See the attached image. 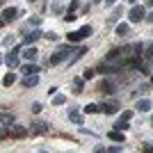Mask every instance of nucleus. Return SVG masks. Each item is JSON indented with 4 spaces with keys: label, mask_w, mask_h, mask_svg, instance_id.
Wrapping results in <instances>:
<instances>
[{
    "label": "nucleus",
    "mask_w": 153,
    "mask_h": 153,
    "mask_svg": "<svg viewBox=\"0 0 153 153\" xmlns=\"http://www.w3.org/2000/svg\"><path fill=\"white\" fill-rule=\"evenodd\" d=\"M7 137H14V140H23V137H27V130L23 126H14L9 133H7Z\"/></svg>",
    "instance_id": "obj_5"
},
{
    "label": "nucleus",
    "mask_w": 153,
    "mask_h": 153,
    "mask_svg": "<svg viewBox=\"0 0 153 153\" xmlns=\"http://www.w3.org/2000/svg\"><path fill=\"white\" fill-rule=\"evenodd\" d=\"M151 5H153V0H151Z\"/></svg>",
    "instance_id": "obj_40"
},
{
    "label": "nucleus",
    "mask_w": 153,
    "mask_h": 153,
    "mask_svg": "<svg viewBox=\"0 0 153 153\" xmlns=\"http://www.w3.org/2000/svg\"><path fill=\"white\" fill-rule=\"evenodd\" d=\"M91 34V25H85V27H80V30H76V32H69V41L71 44H78V41H82V39H87Z\"/></svg>",
    "instance_id": "obj_2"
},
{
    "label": "nucleus",
    "mask_w": 153,
    "mask_h": 153,
    "mask_svg": "<svg viewBox=\"0 0 153 153\" xmlns=\"http://www.w3.org/2000/svg\"><path fill=\"white\" fill-rule=\"evenodd\" d=\"M71 51H73L71 46H59L57 51H55V53H53V55H51V64H53V66H55V64L64 62V59H66V57H69V55H71Z\"/></svg>",
    "instance_id": "obj_1"
},
{
    "label": "nucleus",
    "mask_w": 153,
    "mask_h": 153,
    "mask_svg": "<svg viewBox=\"0 0 153 153\" xmlns=\"http://www.w3.org/2000/svg\"><path fill=\"white\" fill-rule=\"evenodd\" d=\"M101 89H103V91H114V85H112V82H103Z\"/></svg>",
    "instance_id": "obj_25"
},
{
    "label": "nucleus",
    "mask_w": 153,
    "mask_h": 153,
    "mask_svg": "<svg viewBox=\"0 0 153 153\" xmlns=\"http://www.w3.org/2000/svg\"><path fill=\"white\" fill-rule=\"evenodd\" d=\"M0 62H2V55H0Z\"/></svg>",
    "instance_id": "obj_37"
},
{
    "label": "nucleus",
    "mask_w": 153,
    "mask_h": 153,
    "mask_svg": "<svg viewBox=\"0 0 153 153\" xmlns=\"http://www.w3.org/2000/svg\"><path fill=\"white\" fill-rule=\"evenodd\" d=\"M82 78H94V71H91V69H87V71H85V76Z\"/></svg>",
    "instance_id": "obj_30"
},
{
    "label": "nucleus",
    "mask_w": 153,
    "mask_h": 153,
    "mask_svg": "<svg viewBox=\"0 0 153 153\" xmlns=\"http://www.w3.org/2000/svg\"><path fill=\"white\" fill-rule=\"evenodd\" d=\"M30 25L39 27V25H41V16H32V19H30Z\"/></svg>",
    "instance_id": "obj_24"
},
{
    "label": "nucleus",
    "mask_w": 153,
    "mask_h": 153,
    "mask_svg": "<svg viewBox=\"0 0 153 153\" xmlns=\"http://www.w3.org/2000/svg\"><path fill=\"white\" fill-rule=\"evenodd\" d=\"M137 110H140V112H149V110H151V101H149V98H140V101H137Z\"/></svg>",
    "instance_id": "obj_13"
},
{
    "label": "nucleus",
    "mask_w": 153,
    "mask_h": 153,
    "mask_svg": "<svg viewBox=\"0 0 153 153\" xmlns=\"http://www.w3.org/2000/svg\"><path fill=\"white\" fill-rule=\"evenodd\" d=\"M46 39H51V41H57V34H55V32H46Z\"/></svg>",
    "instance_id": "obj_28"
},
{
    "label": "nucleus",
    "mask_w": 153,
    "mask_h": 153,
    "mask_svg": "<svg viewBox=\"0 0 153 153\" xmlns=\"http://www.w3.org/2000/svg\"><path fill=\"white\" fill-rule=\"evenodd\" d=\"M128 19L133 21V23H140L144 19V7H133L130 12H128Z\"/></svg>",
    "instance_id": "obj_4"
},
{
    "label": "nucleus",
    "mask_w": 153,
    "mask_h": 153,
    "mask_svg": "<svg viewBox=\"0 0 153 153\" xmlns=\"http://www.w3.org/2000/svg\"><path fill=\"white\" fill-rule=\"evenodd\" d=\"M2 25H5V21H2V16H0V27H2Z\"/></svg>",
    "instance_id": "obj_33"
},
{
    "label": "nucleus",
    "mask_w": 153,
    "mask_h": 153,
    "mask_svg": "<svg viewBox=\"0 0 153 153\" xmlns=\"http://www.w3.org/2000/svg\"><path fill=\"white\" fill-rule=\"evenodd\" d=\"M21 71H23V76H30V73H39V66L37 64H25Z\"/></svg>",
    "instance_id": "obj_16"
},
{
    "label": "nucleus",
    "mask_w": 153,
    "mask_h": 153,
    "mask_svg": "<svg viewBox=\"0 0 153 153\" xmlns=\"http://www.w3.org/2000/svg\"><path fill=\"white\" fill-rule=\"evenodd\" d=\"M37 85H39V73H30V76H25L23 87H37Z\"/></svg>",
    "instance_id": "obj_8"
},
{
    "label": "nucleus",
    "mask_w": 153,
    "mask_h": 153,
    "mask_svg": "<svg viewBox=\"0 0 153 153\" xmlns=\"http://www.w3.org/2000/svg\"><path fill=\"white\" fill-rule=\"evenodd\" d=\"M39 37H41V32L34 30V32H30V34H25V37H23V44H34Z\"/></svg>",
    "instance_id": "obj_12"
},
{
    "label": "nucleus",
    "mask_w": 153,
    "mask_h": 153,
    "mask_svg": "<svg viewBox=\"0 0 153 153\" xmlns=\"http://www.w3.org/2000/svg\"><path fill=\"white\" fill-rule=\"evenodd\" d=\"M128 2H137V0H128Z\"/></svg>",
    "instance_id": "obj_34"
},
{
    "label": "nucleus",
    "mask_w": 153,
    "mask_h": 153,
    "mask_svg": "<svg viewBox=\"0 0 153 153\" xmlns=\"http://www.w3.org/2000/svg\"><path fill=\"white\" fill-rule=\"evenodd\" d=\"M0 5H2V0H0Z\"/></svg>",
    "instance_id": "obj_38"
},
{
    "label": "nucleus",
    "mask_w": 153,
    "mask_h": 153,
    "mask_svg": "<svg viewBox=\"0 0 153 153\" xmlns=\"http://www.w3.org/2000/svg\"><path fill=\"white\" fill-rule=\"evenodd\" d=\"M16 14H19V12H16V7H7L5 12H2V21H5V23H9V21L16 19Z\"/></svg>",
    "instance_id": "obj_9"
},
{
    "label": "nucleus",
    "mask_w": 153,
    "mask_h": 153,
    "mask_svg": "<svg viewBox=\"0 0 153 153\" xmlns=\"http://www.w3.org/2000/svg\"><path fill=\"white\" fill-rule=\"evenodd\" d=\"M5 137H7V133H5V130H0V140H5Z\"/></svg>",
    "instance_id": "obj_31"
},
{
    "label": "nucleus",
    "mask_w": 153,
    "mask_h": 153,
    "mask_svg": "<svg viewBox=\"0 0 153 153\" xmlns=\"http://www.w3.org/2000/svg\"><path fill=\"white\" fill-rule=\"evenodd\" d=\"M85 53H87V48H80V51H78V53H76V55H73V59H71V62H69V64H76V62H78V59H80V57H82V55H85Z\"/></svg>",
    "instance_id": "obj_21"
},
{
    "label": "nucleus",
    "mask_w": 153,
    "mask_h": 153,
    "mask_svg": "<svg viewBox=\"0 0 153 153\" xmlns=\"http://www.w3.org/2000/svg\"><path fill=\"white\" fill-rule=\"evenodd\" d=\"M27 2H37V0H27Z\"/></svg>",
    "instance_id": "obj_35"
},
{
    "label": "nucleus",
    "mask_w": 153,
    "mask_h": 153,
    "mask_svg": "<svg viewBox=\"0 0 153 153\" xmlns=\"http://www.w3.org/2000/svg\"><path fill=\"white\" fill-rule=\"evenodd\" d=\"M123 53H130V48H114V51H110L108 57H105V62H117V59L121 57Z\"/></svg>",
    "instance_id": "obj_6"
},
{
    "label": "nucleus",
    "mask_w": 153,
    "mask_h": 153,
    "mask_svg": "<svg viewBox=\"0 0 153 153\" xmlns=\"http://www.w3.org/2000/svg\"><path fill=\"white\" fill-rule=\"evenodd\" d=\"M23 57L25 59H34L37 57V48H25V51H23Z\"/></svg>",
    "instance_id": "obj_19"
},
{
    "label": "nucleus",
    "mask_w": 153,
    "mask_h": 153,
    "mask_svg": "<svg viewBox=\"0 0 153 153\" xmlns=\"http://www.w3.org/2000/svg\"><path fill=\"white\" fill-rule=\"evenodd\" d=\"M130 117H133V112H123L121 119L114 123V128H119V130H126V128L130 126Z\"/></svg>",
    "instance_id": "obj_7"
},
{
    "label": "nucleus",
    "mask_w": 153,
    "mask_h": 153,
    "mask_svg": "<svg viewBox=\"0 0 153 153\" xmlns=\"http://www.w3.org/2000/svg\"><path fill=\"white\" fill-rule=\"evenodd\" d=\"M32 112H34V114H39V112H41V103H34V105H32Z\"/></svg>",
    "instance_id": "obj_29"
},
{
    "label": "nucleus",
    "mask_w": 153,
    "mask_h": 153,
    "mask_svg": "<svg viewBox=\"0 0 153 153\" xmlns=\"http://www.w3.org/2000/svg\"><path fill=\"white\" fill-rule=\"evenodd\" d=\"M82 80H85V78H76V85H73V89H76V91L82 89Z\"/></svg>",
    "instance_id": "obj_26"
},
{
    "label": "nucleus",
    "mask_w": 153,
    "mask_h": 153,
    "mask_svg": "<svg viewBox=\"0 0 153 153\" xmlns=\"http://www.w3.org/2000/svg\"><path fill=\"white\" fill-rule=\"evenodd\" d=\"M14 82H16V76H14V73H7V76L2 78V85H5V87H12Z\"/></svg>",
    "instance_id": "obj_18"
},
{
    "label": "nucleus",
    "mask_w": 153,
    "mask_h": 153,
    "mask_svg": "<svg viewBox=\"0 0 153 153\" xmlns=\"http://www.w3.org/2000/svg\"><path fill=\"white\" fill-rule=\"evenodd\" d=\"M151 82H153V78H151Z\"/></svg>",
    "instance_id": "obj_39"
},
{
    "label": "nucleus",
    "mask_w": 153,
    "mask_h": 153,
    "mask_svg": "<svg viewBox=\"0 0 153 153\" xmlns=\"http://www.w3.org/2000/svg\"><path fill=\"white\" fill-rule=\"evenodd\" d=\"M151 123H153V119H151Z\"/></svg>",
    "instance_id": "obj_41"
},
{
    "label": "nucleus",
    "mask_w": 153,
    "mask_h": 153,
    "mask_svg": "<svg viewBox=\"0 0 153 153\" xmlns=\"http://www.w3.org/2000/svg\"><path fill=\"white\" fill-rule=\"evenodd\" d=\"M105 2H108V7H110V5H114V2H117V0H105Z\"/></svg>",
    "instance_id": "obj_32"
},
{
    "label": "nucleus",
    "mask_w": 153,
    "mask_h": 153,
    "mask_svg": "<svg viewBox=\"0 0 153 153\" xmlns=\"http://www.w3.org/2000/svg\"><path fill=\"white\" fill-rule=\"evenodd\" d=\"M117 34H119V37H126L128 34V25H119L117 27Z\"/></svg>",
    "instance_id": "obj_23"
},
{
    "label": "nucleus",
    "mask_w": 153,
    "mask_h": 153,
    "mask_svg": "<svg viewBox=\"0 0 153 153\" xmlns=\"http://www.w3.org/2000/svg\"><path fill=\"white\" fill-rule=\"evenodd\" d=\"M98 105H94V103H89V105H87V108H85V112H87V114H94V112H98Z\"/></svg>",
    "instance_id": "obj_22"
},
{
    "label": "nucleus",
    "mask_w": 153,
    "mask_h": 153,
    "mask_svg": "<svg viewBox=\"0 0 153 153\" xmlns=\"http://www.w3.org/2000/svg\"><path fill=\"white\" fill-rule=\"evenodd\" d=\"M98 108H101L103 112L112 114V112H117V110H119V103H117V101H112V103H103V105H98Z\"/></svg>",
    "instance_id": "obj_11"
},
{
    "label": "nucleus",
    "mask_w": 153,
    "mask_h": 153,
    "mask_svg": "<svg viewBox=\"0 0 153 153\" xmlns=\"http://www.w3.org/2000/svg\"><path fill=\"white\" fill-rule=\"evenodd\" d=\"M0 123L12 126V123H14V114H9V112H2V114H0Z\"/></svg>",
    "instance_id": "obj_17"
},
{
    "label": "nucleus",
    "mask_w": 153,
    "mask_h": 153,
    "mask_svg": "<svg viewBox=\"0 0 153 153\" xmlns=\"http://www.w3.org/2000/svg\"><path fill=\"white\" fill-rule=\"evenodd\" d=\"M94 2H101V0H94Z\"/></svg>",
    "instance_id": "obj_36"
},
{
    "label": "nucleus",
    "mask_w": 153,
    "mask_h": 153,
    "mask_svg": "<svg viewBox=\"0 0 153 153\" xmlns=\"http://www.w3.org/2000/svg\"><path fill=\"white\" fill-rule=\"evenodd\" d=\"M46 130H48V123L46 121H34L32 123V133L34 135H41V133H46Z\"/></svg>",
    "instance_id": "obj_10"
},
{
    "label": "nucleus",
    "mask_w": 153,
    "mask_h": 153,
    "mask_svg": "<svg viewBox=\"0 0 153 153\" xmlns=\"http://www.w3.org/2000/svg\"><path fill=\"white\" fill-rule=\"evenodd\" d=\"M19 53H21V48L16 46V48H12V51L7 53V57H5V64L9 66V69H14V66H19Z\"/></svg>",
    "instance_id": "obj_3"
},
{
    "label": "nucleus",
    "mask_w": 153,
    "mask_h": 153,
    "mask_svg": "<svg viewBox=\"0 0 153 153\" xmlns=\"http://www.w3.org/2000/svg\"><path fill=\"white\" fill-rule=\"evenodd\" d=\"M53 96H55V98H53L55 105H64V103H66V96H62V94H53Z\"/></svg>",
    "instance_id": "obj_20"
},
{
    "label": "nucleus",
    "mask_w": 153,
    "mask_h": 153,
    "mask_svg": "<svg viewBox=\"0 0 153 153\" xmlns=\"http://www.w3.org/2000/svg\"><path fill=\"white\" fill-rule=\"evenodd\" d=\"M110 140H112V142H117V144H121V142H123V135H121V130H119V128H114V130L110 133Z\"/></svg>",
    "instance_id": "obj_15"
},
{
    "label": "nucleus",
    "mask_w": 153,
    "mask_h": 153,
    "mask_svg": "<svg viewBox=\"0 0 153 153\" xmlns=\"http://www.w3.org/2000/svg\"><path fill=\"white\" fill-rule=\"evenodd\" d=\"M69 119L73 123H78V126H82V114H80V112H76V110H71L69 112Z\"/></svg>",
    "instance_id": "obj_14"
},
{
    "label": "nucleus",
    "mask_w": 153,
    "mask_h": 153,
    "mask_svg": "<svg viewBox=\"0 0 153 153\" xmlns=\"http://www.w3.org/2000/svg\"><path fill=\"white\" fill-rule=\"evenodd\" d=\"M62 12H64L62 5H53V14H62Z\"/></svg>",
    "instance_id": "obj_27"
}]
</instances>
